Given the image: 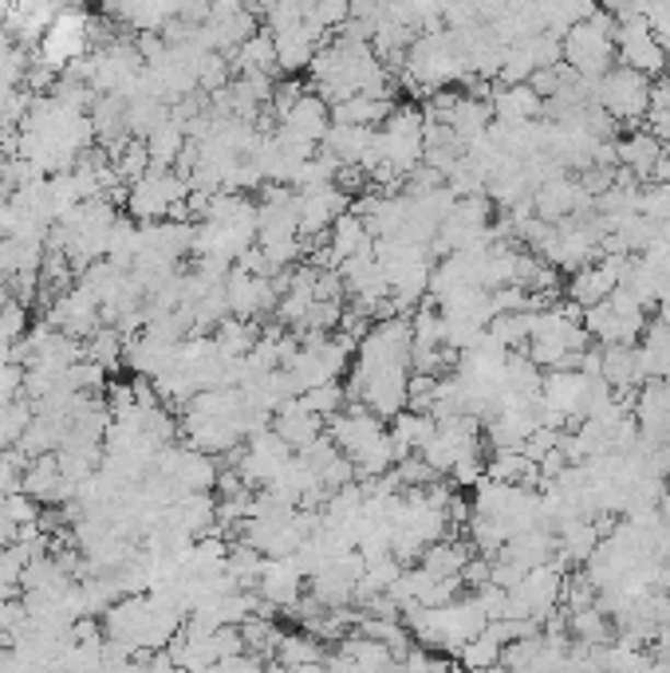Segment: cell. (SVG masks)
<instances>
[{
	"label": "cell",
	"mask_w": 670,
	"mask_h": 673,
	"mask_svg": "<svg viewBox=\"0 0 670 673\" xmlns=\"http://www.w3.org/2000/svg\"><path fill=\"white\" fill-rule=\"evenodd\" d=\"M304 398V406L312 414H320V418H327V414H335L339 406L347 402V391L339 386V379L335 382H320V386H312V391H304L300 394Z\"/></svg>",
	"instance_id": "cell-26"
},
{
	"label": "cell",
	"mask_w": 670,
	"mask_h": 673,
	"mask_svg": "<svg viewBox=\"0 0 670 673\" xmlns=\"http://www.w3.org/2000/svg\"><path fill=\"white\" fill-rule=\"evenodd\" d=\"M453 658H458V665H470V670H489V665H501V642H493L482 630V635H473Z\"/></svg>",
	"instance_id": "cell-24"
},
{
	"label": "cell",
	"mask_w": 670,
	"mask_h": 673,
	"mask_svg": "<svg viewBox=\"0 0 670 673\" xmlns=\"http://www.w3.org/2000/svg\"><path fill=\"white\" fill-rule=\"evenodd\" d=\"M541 402L561 410L564 418H584V374L580 371H552L541 382Z\"/></svg>",
	"instance_id": "cell-11"
},
{
	"label": "cell",
	"mask_w": 670,
	"mask_h": 673,
	"mask_svg": "<svg viewBox=\"0 0 670 673\" xmlns=\"http://www.w3.org/2000/svg\"><path fill=\"white\" fill-rule=\"evenodd\" d=\"M327 248H332V260L344 264L347 256L363 253V248H374V236L367 233V221L355 209H347V213H339L332 221V229H327Z\"/></svg>",
	"instance_id": "cell-12"
},
{
	"label": "cell",
	"mask_w": 670,
	"mask_h": 673,
	"mask_svg": "<svg viewBox=\"0 0 670 673\" xmlns=\"http://www.w3.org/2000/svg\"><path fill=\"white\" fill-rule=\"evenodd\" d=\"M327 32L315 24L312 16H300L285 28H273V39H276V63L280 71H304L312 63V56L320 51Z\"/></svg>",
	"instance_id": "cell-6"
},
{
	"label": "cell",
	"mask_w": 670,
	"mask_h": 673,
	"mask_svg": "<svg viewBox=\"0 0 670 673\" xmlns=\"http://www.w3.org/2000/svg\"><path fill=\"white\" fill-rule=\"evenodd\" d=\"M327 127H332V103H327L324 95H315V91H304V95L292 103V111L276 123L280 135L300 138V142H312V147L324 142Z\"/></svg>",
	"instance_id": "cell-8"
},
{
	"label": "cell",
	"mask_w": 670,
	"mask_h": 673,
	"mask_svg": "<svg viewBox=\"0 0 670 673\" xmlns=\"http://www.w3.org/2000/svg\"><path fill=\"white\" fill-rule=\"evenodd\" d=\"M662 158V142L650 130H631L623 142H615V166L631 170V174L639 177H650V170H655V162Z\"/></svg>",
	"instance_id": "cell-14"
},
{
	"label": "cell",
	"mask_w": 670,
	"mask_h": 673,
	"mask_svg": "<svg viewBox=\"0 0 670 673\" xmlns=\"http://www.w3.org/2000/svg\"><path fill=\"white\" fill-rule=\"evenodd\" d=\"M236 71L241 76H273V71H280V63H276V39L273 32H261L256 28L253 36L245 39V44H236Z\"/></svg>",
	"instance_id": "cell-17"
},
{
	"label": "cell",
	"mask_w": 670,
	"mask_h": 673,
	"mask_svg": "<svg viewBox=\"0 0 670 673\" xmlns=\"http://www.w3.org/2000/svg\"><path fill=\"white\" fill-rule=\"evenodd\" d=\"M493 103V118H505V123H517V118H541L544 98L524 83H501V88L489 95Z\"/></svg>",
	"instance_id": "cell-15"
},
{
	"label": "cell",
	"mask_w": 670,
	"mask_h": 673,
	"mask_svg": "<svg viewBox=\"0 0 670 673\" xmlns=\"http://www.w3.org/2000/svg\"><path fill=\"white\" fill-rule=\"evenodd\" d=\"M304 579H308V571H304V564L296 559V552L292 556H273V559H265V567H261V579H256V591H261V599H265L268 606H292L296 599L304 595Z\"/></svg>",
	"instance_id": "cell-7"
},
{
	"label": "cell",
	"mask_w": 670,
	"mask_h": 673,
	"mask_svg": "<svg viewBox=\"0 0 670 673\" xmlns=\"http://www.w3.org/2000/svg\"><path fill=\"white\" fill-rule=\"evenodd\" d=\"M489 571H493L489 559H485V556H470V559H465V567H462V583L477 591V587L489 583Z\"/></svg>",
	"instance_id": "cell-29"
},
{
	"label": "cell",
	"mask_w": 670,
	"mask_h": 673,
	"mask_svg": "<svg viewBox=\"0 0 670 673\" xmlns=\"http://www.w3.org/2000/svg\"><path fill=\"white\" fill-rule=\"evenodd\" d=\"M650 107L670 111V76H659L650 83Z\"/></svg>",
	"instance_id": "cell-30"
},
{
	"label": "cell",
	"mask_w": 670,
	"mask_h": 673,
	"mask_svg": "<svg viewBox=\"0 0 670 673\" xmlns=\"http://www.w3.org/2000/svg\"><path fill=\"white\" fill-rule=\"evenodd\" d=\"M229 83V59L221 51H206L201 63H197V91H221Z\"/></svg>",
	"instance_id": "cell-27"
},
{
	"label": "cell",
	"mask_w": 670,
	"mask_h": 673,
	"mask_svg": "<svg viewBox=\"0 0 670 673\" xmlns=\"http://www.w3.org/2000/svg\"><path fill=\"white\" fill-rule=\"evenodd\" d=\"M434 394H438V374L411 371V382H406V406H411V410H423V414H430V406H434Z\"/></svg>",
	"instance_id": "cell-28"
},
{
	"label": "cell",
	"mask_w": 670,
	"mask_h": 673,
	"mask_svg": "<svg viewBox=\"0 0 670 673\" xmlns=\"http://www.w3.org/2000/svg\"><path fill=\"white\" fill-rule=\"evenodd\" d=\"M256 339H261L256 320H241V315H226V320L213 327V343L221 347V355H229V359H245L256 347Z\"/></svg>",
	"instance_id": "cell-20"
},
{
	"label": "cell",
	"mask_w": 670,
	"mask_h": 673,
	"mask_svg": "<svg viewBox=\"0 0 670 673\" xmlns=\"http://www.w3.org/2000/svg\"><path fill=\"white\" fill-rule=\"evenodd\" d=\"M273 430L280 433V438H285L292 449H304L308 441L320 438V433L327 430V418H320V414L308 410L304 398L296 394V398H288L285 406H276L273 410Z\"/></svg>",
	"instance_id": "cell-9"
},
{
	"label": "cell",
	"mask_w": 670,
	"mask_h": 673,
	"mask_svg": "<svg viewBox=\"0 0 670 673\" xmlns=\"http://www.w3.org/2000/svg\"><path fill=\"white\" fill-rule=\"evenodd\" d=\"M273 662L276 665H288V670H315V665H324V646L315 635H280L273 650Z\"/></svg>",
	"instance_id": "cell-18"
},
{
	"label": "cell",
	"mask_w": 670,
	"mask_h": 673,
	"mask_svg": "<svg viewBox=\"0 0 670 673\" xmlns=\"http://www.w3.org/2000/svg\"><path fill=\"white\" fill-rule=\"evenodd\" d=\"M600 107L615 118V127L639 130L650 111V76L635 68H611L600 76Z\"/></svg>",
	"instance_id": "cell-2"
},
{
	"label": "cell",
	"mask_w": 670,
	"mask_h": 673,
	"mask_svg": "<svg viewBox=\"0 0 670 673\" xmlns=\"http://www.w3.org/2000/svg\"><path fill=\"white\" fill-rule=\"evenodd\" d=\"M123 347H127V339H123V332H118L115 323H99L95 332L83 339V355H88L91 362H99L103 371H118Z\"/></svg>",
	"instance_id": "cell-21"
},
{
	"label": "cell",
	"mask_w": 670,
	"mask_h": 673,
	"mask_svg": "<svg viewBox=\"0 0 670 673\" xmlns=\"http://www.w3.org/2000/svg\"><path fill=\"white\" fill-rule=\"evenodd\" d=\"M296 194H300V189H296ZM351 201L355 197H347L335 182L332 186H320V189H304V194H300V241L304 244L324 241L332 221L339 213H347Z\"/></svg>",
	"instance_id": "cell-4"
},
{
	"label": "cell",
	"mask_w": 670,
	"mask_h": 673,
	"mask_svg": "<svg viewBox=\"0 0 670 673\" xmlns=\"http://www.w3.org/2000/svg\"><path fill=\"white\" fill-rule=\"evenodd\" d=\"M186 127H177L174 118L170 123H162L158 130H150L147 135V150H150V166H177V158H182V150H186Z\"/></svg>",
	"instance_id": "cell-23"
},
{
	"label": "cell",
	"mask_w": 670,
	"mask_h": 673,
	"mask_svg": "<svg viewBox=\"0 0 670 673\" xmlns=\"http://www.w3.org/2000/svg\"><path fill=\"white\" fill-rule=\"evenodd\" d=\"M561 44L568 68H576L580 76H603V71H611V59H615V16L596 9L591 16L576 20L561 36Z\"/></svg>",
	"instance_id": "cell-1"
},
{
	"label": "cell",
	"mask_w": 670,
	"mask_h": 673,
	"mask_svg": "<svg viewBox=\"0 0 670 673\" xmlns=\"http://www.w3.org/2000/svg\"><path fill=\"white\" fill-rule=\"evenodd\" d=\"M394 107L386 95H347L339 103H332L335 123H359V127H379Z\"/></svg>",
	"instance_id": "cell-19"
},
{
	"label": "cell",
	"mask_w": 670,
	"mask_h": 673,
	"mask_svg": "<svg viewBox=\"0 0 670 673\" xmlns=\"http://www.w3.org/2000/svg\"><path fill=\"white\" fill-rule=\"evenodd\" d=\"M600 351H603L600 374L615 386V391H635V386H643L635 343H600Z\"/></svg>",
	"instance_id": "cell-13"
},
{
	"label": "cell",
	"mask_w": 670,
	"mask_h": 673,
	"mask_svg": "<svg viewBox=\"0 0 670 673\" xmlns=\"http://www.w3.org/2000/svg\"><path fill=\"white\" fill-rule=\"evenodd\" d=\"M465 559H470V544H458V539H434L426 544V552L418 556V564L430 571V576H462Z\"/></svg>",
	"instance_id": "cell-22"
},
{
	"label": "cell",
	"mask_w": 670,
	"mask_h": 673,
	"mask_svg": "<svg viewBox=\"0 0 670 673\" xmlns=\"http://www.w3.org/2000/svg\"><path fill=\"white\" fill-rule=\"evenodd\" d=\"M371 142H374V127H359V123H335L332 118V127H327L320 150H327L339 166H347V162H363V154L371 150Z\"/></svg>",
	"instance_id": "cell-10"
},
{
	"label": "cell",
	"mask_w": 670,
	"mask_h": 673,
	"mask_svg": "<svg viewBox=\"0 0 670 673\" xmlns=\"http://www.w3.org/2000/svg\"><path fill=\"white\" fill-rule=\"evenodd\" d=\"M394 426H391V438H394V449H398V457H406V453H418V449L426 445V441L438 433V418L434 414H423V410H398L394 414Z\"/></svg>",
	"instance_id": "cell-16"
},
{
	"label": "cell",
	"mask_w": 670,
	"mask_h": 673,
	"mask_svg": "<svg viewBox=\"0 0 670 673\" xmlns=\"http://www.w3.org/2000/svg\"><path fill=\"white\" fill-rule=\"evenodd\" d=\"M48 323L59 327V332L76 335V339H88L99 323H103V308H99L95 292H91L88 283H79V288H63V292L51 300Z\"/></svg>",
	"instance_id": "cell-5"
},
{
	"label": "cell",
	"mask_w": 670,
	"mask_h": 673,
	"mask_svg": "<svg viewBox=\"0 0 670 673\" xmlns=\"http://www.w3.org/2000/svg\"><path fill=\"white\" fill-rule=\"evenodd\" d=\"M615 56L627 63V68L643 71V76L659 79L670 68V48L655 36L650 20L643 12H631V16L615 20Z\"/></svg>",
	"instance_id": "cell-3"
},
{
	"label": "cell",
	"mask_w": 670,
	"mask_h": 673,
	"mask_svg": "<svg viewBox=\"0 0 670 673\" xmlns=\"http://www.w3.org/2000/svg\"><path fill=\"white\" fill-rule=\"evenodd\" d=\"M24 71H28V56H24V48H16V44L4 36L0 39V91L20 88V83H24Z\"/></svg>",
	"instance_id": "cell-25"
}]
</instances>
